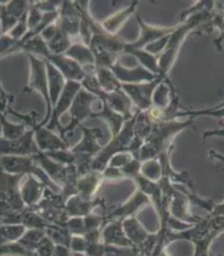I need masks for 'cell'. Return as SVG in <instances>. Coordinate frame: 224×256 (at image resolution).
<instances>
[{
    "label": "cell",
    "instance_id": "7402d4cb",
    "mask_svg": "<svg viewBox=\"0 0 224 256\" xmlns=\"http://www.w3.org/2000/svg\"><path fill=\"white\" fill-rule=\"evenodd\" d=\"M98 74V83L102 88L106 90V94H110L113 92L120 90L121 85L117 81L116 78L113 76L111 72H109L108 69L105 68H99L97 71Z\"/></svg>",
    "mask_w": 224,
    "mask_h": 256
},
{
    "label": "cell",
    "instance_id": "5b68a950",
    "mask_svg": "<svg viewBox=\"0 0 224 256\" xmlns=\"http://www.w3.org/2000/svg\"><path fill=\"white\" fill-rule=\"evenodd\" d=\"M36 112H32L28 115L23 116V120L28 122L29 125L33 127L34 132H37V146H39L40 151H59V150H66L68 146L66 142L62 141L56 135L50 132V130L41 128L38 122H36Z\"/></svg>",
    "mask_w": 224,
    "mask_h": 256
},
{
    "label": "cell",
    "instance_id": "e575fe53",
    "mask_svg": "<svg viewBox=\"0 0 224 256\" xmlns=\"http://www.w3.org/2000/svg\"><path fill=\"white\" fill-rule=\"evenodd\" d=\"M210 156L212 158H215V160H217L218 162H222V163H224L223 156L218 155V154H217V153H215V152L211 151Z\"/></svg>",
    "mask_w": 224,
    "mask_h": 256
},
{
    "label": "cell",
    "instance_id": "30bf717a",
    "mask_svg": "<svg viewBox=\"0 0 224 256\" xmlns=\"http://www.w3.org/2000/svg\"><path fill=\"white\" fill-rule=\"evenodd\" d=\"M122 226L125 235L134 245V249H142L144 244L148 242L151 234L143 226L136 216H131L122 221Z\"/></svg>",
    "mask_w": 224,
    "mask_h": 256
},
{
    "label": "cell",
    "instance_id": "83f0119b",
    "mask_svg": "<svg viewBox=\"0 0 224 256\" xmlns=\"http://www.w3.org/2000/svg\"><path fill=\"white\" fill-rule=\"evenodd\" d=\"M55 248V244L54 242L49 236H46L38 244L35 250V254L36 256H52Z\"/></svg>",
    "mask_w": 224,
    "mask_h": 256
},
{
    "label": "cell",
    "instance_id": "52a82bcc",
    "mask_svg": "<svg viewBox=\"0 0 224 256\" xmlns=\"http://www.w3.org/2000/svg\"><path fill=\"white\" fill-rule=\"evenodd\" d=\"M95 99L93 95L89 94L84 90H80L78 92V94L75 97L74 102L71 108L72 122L69 124L68 127L64 130H60L63 139L68 137L74 127H76L82 120L88 116L92 115L90 106Z\"/></svg>",
    "mask_w": 224,
    "mask_h": 256
},
{
    "label": "cell",
    "instance_id": "ba28073f",
    "mask_svg": "<svg viewBox=\"0 0 224 256\" xmlns=\"http://www.w3.org/2000/svg\"><path fill=\"white\" fill-rule=\"evenodd\" d=\"M101 242L110 247L119 246L134 249V245L125 235L122 226V221L106 222L101 232Z\"/></svg>",
    "mask_w": 224,
    "mask_h": 256
},
{
    "label": "cell",
    "instance_id": "d6a6232c",
    "mask_svg": "<svg viewBox=\"0 0 224 256\" xmlns=\"http://www.w3.org/2000/svg\"><path fill=\"white\" fill-rule=\"evenodd\" d=\"M209 216H224V202L218 203V204H216V203H215V205H214V207H213L212 212L209 214Z\"/></svg>",
    "mask_w": 224,
    "mask_h": 256
},
{
    "label": "cell",
    "instance_id": "5bb4252c",
    "mask_svg": "<svg viewBox=\"0 0 224 256\" xmlns=\"http://www.w3.org/2000/svg\"><path fill=\"white\" fill-rule=\"evenodd\" d=\"M103 176L100 172L94 170L92 174L82 176L77 182V192L82 200L91 202V198L102 182Z\"/></svg>",
    "mask_w": 224,
    "mask_h": 256
},
{
    "label": "cell",
    "instance_id": "f35d334b",
    "mask_svg": "<svg viewBox=\"0 0 224 256\" xmlns=\"http://www.w3.org/2000/svg\"><path fill=\"white\" fill-rule=\"evenodd\" d=\"M221 256V254H218V256Z\"/></svg>",
    "mask_w": 224,
    "mask_h": 256
},
{
    "label": "cell",
    "instance_id": "e0dca14e",
    "mask_svg": "<svg viewBox=\"0 0 224 256\" xmlns=\"http://www.w3.org/2000/svg\"><path fill=\"white\" fill-rule=\"evenodd\" d=\"M96 203V202H95ZM94 202H87L82 200L80 196L74 195L68 198L65 205L66 214L68 218L70 217H84L91 214V210L95 206Z\"/></svg>",
    "mask_w": 224,
    "mask_h": 256
},
{
    "label": "cell",
    "instance_id": "8992f818",
    "mask_svg": "<svg viewBox=\"0 0 224 256\" xmlns=\"http://www.w3.org/2000/svg\"><path fill=\"white\" fill-rule=\"evenodd\" d=\"M151 202L149 196L145 195L140 190L136 191L134 196L130 198L127 202L122 204L113 210H110L109 214L104 217L105 222L111 221H123L124 219L135 216L136 212L143 209L145 206Z\"/></svg>",
    "mask_w": 224,
    "mask_h": 256
},
{
    "label": "cell",
    "instance_id": "f546056e",
    "mask_svg": "<svg viewBox=\"0 0 224 256\" xmlns=\"http://www.w3.org/2000/svg\"><path fill=\"white\" fill-rule=\"evenodd\" d=\"M88 242L83 236H72L69 249L72 250L75 254H85L87 249Z\"/></svg>",
    "mask_w": 224,
    "mask_h": 256
},
{
    "label": "cell",
    "instance_id": "44dd1931",
    "mask_svg": "<svg viewBox=\"0 0 224 256\" xmlns=\"http://www.w3.org/2000/svg\"><path fill=\"white\" fill-rule=\"evenodd\" d=\"M140 174L151 182H158L163 177V168L161 162L156 160H149L141 164Z\"/></svg>",
    "mask_w": 224,
    "mask_h": 256
},
{
    "label": "cell",
    "instance_id": "603a6c76",
    "mask_svg": "<svg viewBox=\"0 0 224 256\" xmlns=\"http://www.w3.org/2000/svg\"><path fill=\"white\" fill-rule=\"evenodd\" d=\"M0 123L2 125L3 138L9 140H16L19 139L25 132V125H13L6 120L5 115L0 111Z\"/></svg>",
    "mask_w": 224,
    "mask_h": 256
},
{
    "label": "cell",
    "instance_id": "ffe728a7",
    "mask_svg": "<svg viewBox=\"0 0 224 256\" xmlns=\"http://www.w3.org/2000/svg\"><path fill=\"white\" fill-rule=\"evenodd\" d=\"M46 236V230L44 228H30L27 230L26 233L18 240V242L26 249L35 252L38 244Z\"/></svg>",
    "mask_w": 224,
    "mask_h": 256
},
{
    "label": "cell",
    "instance_id": "4316f807",
    "mask_svg": "<svg viewBox=\"0 0 224 256\" xmlns=\"http://www.w3.org/2000/svg\"><path fill=\"white\" fill-rule=\"evenodd\" d=\"M21 48H24L29 52H32L35 54H41V55L45 56L46 58H48L52 54L50 52L45 42L39 36H36L31 40L27 41Z\"/></svg>",
    "mask_w": 224,
    "mask_h": 256
},
{
    "label": "cell",
    "instance_id": "6da1fadb",
    "mask_svg": "<svg viewBox=\"0 0 224 256\" xmlns=\"http://www.w3.org/2000/svg\"><path fill=\"white\" fill-rule=\"evenodd\" d=\"M23 176L9 174L0 168V222L9 214L25 210L19 189Z\"/></svg>",
    "mask_w": 224,
    "mask_h": 256
},
{
    "label": "cell",
    "instance_id": "8d00e7d4",
    "mask_svg": "<svg viewBox=\"0 0 224 256\" xmlns=\"http://www.w3.org/2000/svg\"><path fill=\"white\" fill-rule=\"evenodd\" d=\"M224 106V102H222V104H220V106H217V108H222V106Z\"/></svg>",
    "mask_w": 224,
    "mask_h": 256
},
{
    "label": "cell",
    "instance_id": "484cf974",
    "mask_svg": "<svg viewBox=\"0 0 224 256\" xmlns=\"http://www.w3.org/2000/svg\"><path fill=\"white\" fill-rule=\"evenodd\" d=\"M107 254H120V252L113 247L104 244L101 240L95 242H88L87 249L85 250L86 256H105Z\"/></svg>",
    "mask_w": 224,
    "mask_h": 256
},
{
    "label": "cell",
    "instance_id": "4fadbf2b",
    "mask_svg": "<svg viewBox=\"0 0 224 256\" xmlns=\"http://www.w3.org/2000/svg\"><path fill=\"white\" fill-rule=\"evenodd\" d=\"M85 136L83 141L81 144H79L76 148L71 151L73 154L78 156H84L91 158V156L101 150V148L96 144V138H98V132H100V128H93V130H88V128L82 127Z\"/></svg>",
    "mask_w": 224,
    "mask_h": 256
},
{
    "label": "cell",
    "instance_id": "74e56055",
    "mask_svg": "<svg viewBox=\"0 0 224 256\" xmlns=\"http://www.w3.org/2000/svg\"><path fill=\"white\" fill-rule=\"evenodd\" d=\"M0 34H1V24H0Z\"/></svg>",
    "mask_w": 224,
    "mask_h": 256
},
{
    "label": "cell",
    "instance_id": "f1b7e54d",
    "mask_svg": "<svg viewBox=\"0 0 224 256\" xmlns=\"http://www.w3.org/2000/svg\"><path fill=\"white\" fill-rule=\"evenodd\" d=\"M134 158L132 156L131 154L127 152H121V153H117L114 156H111V158L109 160V167H114V168H122L124 167L130 160H132Z\"/></svg>",
    "mask_w": 224,
    "mask_h": 256
},
{
    "label": "cell",
    "instance_id": "d4e9b609",
    "mask_svg": "<svg viewBox=\"0 0 224 256\" xmlns=\"http://www.w3.org/2000/svg\"><path fill=\"white\" fill-rule=\"evenodd\" d=\"M67 54L77 60L78 64H93L94 62V56L91 54L90 50L83 47L82 45H76L70 48L67 52Z\"/></svg>",
    "mask_w": 224,
    "mask_h": 256
},
{
    "label": "cell",
    "instance_id": "836d02e7",
    "mask_svg": "<svg viewBox=\"0 0 224 256\" xmlns=\"http://www.w3.org/2000/svg\"><path fill=\"white\" fill-rule=\"evenodd\" d=\"M8 99H9V96L4 92V90H2L1 86H0V111L1 112H3L5 110L6 104H7L8 101H9Z\"/></svg>",
    "mask_w": 224,
    "mask_h": 256
},
{
    "label": "cell",
    "instance_id": "d6986e66",
    "mask_svg": "<svg viewBox=\"0 0 224 256\" xmlns=\"http://www.w3.org/2000/svg\"><path fill=\"white\" fill-rule=\"evenodd\" d=\"M110 68L115 73L118 78L122 80L139 81L143 80H151L153 78L151 74L146 72L141 68L130 70V69H124L117 64V66H110Z\"/></svg>",
    "mask_w": 224,
    "mask_h": 256
},
{
    "label": "cell",
    "instance_id": "9a60e30c",
    "mask_svg": "<svg viewBox=\"0 0 224 256\" xmlns=\"http://www.w3.org/2000/svg\"><path fill=\"white\" fill-rule=\"evenodd\" d=\"M47 66L48 78H49V94H50V99L52 102V108L54 109L58 98L60 97L62 90L65 87L64 85V78L61 73L56 69V68L50 62H45Z\"/></svg>",
    "mask_w": 224,
    "mask_h": 256
},
{
    "label": "cell",
    "instance_id": "4dcf8cb0",
    "mask_svg": "<svg viewBox=\"0 0 224 256\" xmlns=\"http://www.w3.org/2000/svg\"><path fill=\"white\" fill-rule=\"evenodd\" d=\"M16 43L17 41L14 40L11 36H4L0 38V55L6 54L8 52H11Z\"/></svg>",
    "mask_w": 224,
    "mask_h": 256
},
{
    "label": "cell",
    "instance_id": "1f68e13d",
    "mask_svg": "<svg viewBox=\"0 0 224 256\" xmlns=\"http://www.w3.org/2000/svg\"><path fill=\"white\" fill-rule=\"evenodd\" d=\"M69 248L62 245H55V250L52 256H70Z\"/></svg>",
    "mask_w": 224,
    "mask_h": 256
},
{
    "label": "cell",
    "instance_id": "7c38bea8",
    "mask_svg": "<svg viewBox=\"0 0 224 256\" xmlns=\"http://www.w3.org/2000/svg\"><path fill=\"white\" fill-rule=\"evenodd\" d=\"M46 184L36 178L34 176H28V181L23 186L21 190V196L25 205L30 207L36 206L42 196V194L45 192Z\"/></svg>",
    "mask_w": 224,
    "mask_h": 256
},
{
    "label": "cell",
    "instance_id": "7a4b0ae2",
    "mask_svg": "<svg viewBox=\"0 0 224 256\" xmlns=\"http://www.w3.org/2000/svg\"><path fill=\"white\" fill-rule=\"evenodd\" d=\"M34 155L27 156H2L0 158V168L6 172L18 176H34L44 182L55 192H59L60 186L53 182L47 174L38 167L36 164Z\"/></svg>",
    "mask_w": 224,
    "mask_h": 256
},
{
    "label": "cell",
    "instance_id": "cb8c5ba5",
    "mask_svg": "<svg viewBox=\"0 0 224 256\" xmlns=\"http://www.w3.org/2000/svg\"><path fill=\"white\" fill-rule=\"evenodd\" d=\"M36 256L35 252H30L22 246L18 242L0 245V256Z\"/></svg>",
    "mask_w": 224,
    "mask_h": 256
},
{
    "label": "cell",
    "instance_id": "3957f363",
    "mask_svg": "<svg viewBox=\"0 0 224 256\" xmlns=\"http://www.w3.org/2000/svg\"><path fill=\"white\" fill-rule=\"evenodd\" d=\"M29 59L31 60V80H30V87L41 92L42 96L44 97L45 101L47 102V116L44 118V120L40 123V126H43L45 123H47L50 120L52 113H53V108L52 102L50 99L49 94V88H48L47 78H46V69H45V62L41 61L40 59L36 58L33 55L29 54Z\"/></svg>",
    "mask_w": 224,
    "mask_h": 256
},
{
    "label": "cell",
    "instance_id": "2e32d148",
    "mask_svg": "<svg viewBox=\"0 0 224 256\" xmlns=\"http://www.w3.org/2000/svg\"><path fill=\"white\" fill-rule=\"evenodd\" d=\"M157 84L152 83L149 85H134V84H122V87L124 88L127 94L136 102L137 106L139 108H147L150 104V94L151 90Z\"/></svg>",
    "mask_w": 224,
    "mask_h": 256
},
{
    "label": "cell",
    "instance_id": "ac0fdd59",
    "mask_svg": "<svg viewBox=\"0 0 224 256\" xmlns=\"http://www.w3.org/2000/svg\"><path fill=\"white\" fill-rule=\"evenodd\" d=\"M27 230L24 224H0V245L18 242Z\"/></svg>",
    "mask_w": 224,
    "mask_h": 256
},
{
    "label": "cell",
    "instance_id": "9c48e42d",
    "mask_svg": "<svg viewBox=\"0 0 224 256\" xmlns=\"http://www.w3.org/2000/svg\"><path fill=\"white\" fill-rule=\"evenodd\" d=\"M81 85L77 83L76 81L68 80V83L65 85V87L62 90L61 96L57 106H55L52 113V120L50 124L48 125V130H52L55 128L56 125H58V118L59 116L69 108L71 102L80 92Z\"/></svg>",
    "mask_w": 224,
    "mask_h": 256
},
{
    "label": "cell",
    "instance_id": "8fae6325",
    "mask_svg": "<svg viewBox=\"0 0 224 256\" xmlns=\"http://www.w3.org/2000/svg\"><path fill=\"white\" fill-rule=\"evenodd\" d=\"M47 59L50 62H54L69 80H81L86 78V74L82 71L80 64L74 60L68 59V57L64 55L51 54Z\"/></svg>",
    "mask_w": 224,
    "mask_h": 256
},
{
    "label": "cell",
    "instance_id": "d590c367",
    "mask_svg": "<svg viewBox=\"0 0 224 256\" xmlns=\"http://www.w3.org/2000/svg\"><path fill=\"white\" fill-rule=\"evenodd\" d=\"M192 256H210V250L208 252H193Z\"/></svg>",
    "mask_w": 224,
    "mask_h": 256
},
{
    "label": "cell",
    "instance_id": "277c9868",
    "mask_svg": "<svg viewBox=\"0 0 224 256\" xmlns=\"http://www.w3.org/2000/svg\"><path fill=\"white\" fill-rule=\"evenodd\" d=\"M34 130L28 132L19 139L9 140L0 138V156H28L36 155L40 149L33 141Z\"/></svg>",
    "mask_w": 224,
    "mask_h": 256
}]
</instances>
